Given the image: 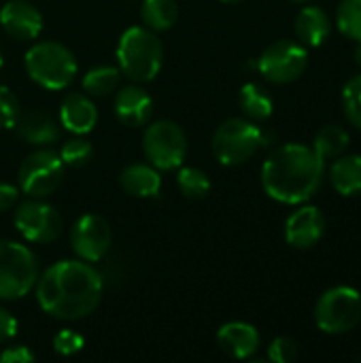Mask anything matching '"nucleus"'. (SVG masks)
I'll use <instances>...</instances> for the list:
<instances>
[{
  "mask_svg": "<svg viewBox=\"0 0 361 363\" xmlns=\"http://www.w3.org/2000/svg\"><path fill=\"white\" fill-rule=\"evenodd\" d=\"M332 32L330 15L315 4L304 6L296 17V34L304 47H321Z\"/></svg>",
  "mask_w": 361,
  "mask_h": 363,
  "instance_id": "19",
  "label": "nucleus"
},
{
  "mask_svg": "<svg viewBox=\"0 0 361 363\" xmlns=\"http://www.w3.org/2000/svg\"><path fill=\"white\" fill-rule=\"evenodd\" d=\"M291 2H311V0H291Z\"/></svg>",
  "mask_w": 361,
  "mask_h": 363,
  "instance_id": "39",
  "label": "nucleus"
},
{
  "mask_svg": "<svg viewBox=\"0 0 361 363\" xmlns=\"http://www.w3.org/2000/svg\"><path fill=\"white\" fill-rule=\"evenodd\" d=\"M0 26L15 40H34L43 30V15L28 0H9L0 9Z\"/></svg>",
  "mask_w": 361,
  "mask_h": 363,
  "instance_id": "13",
  "label": "nucleus"
},
{
  "mask_svg": "<svg viewBox=\"0 0 361 363\" xmlns=\"http://www.w3.org/2000/svg\"><path fill=\"white\" fill-rule=\"evenodd\" d=\"M34 362V353L23 347V345H15L9 347L0 353V363H30Z\"/></svg>",
  "mask_w": 361,
  "mask_h": 363,
  "instance_id": "33",
  "label": "nucleus"
},
{
  "mask_svg": "<svg viewBox=\"0 0 361 363\" xmlns=\"http://www.w3.org/2000/svg\"><path fill=\"white\" fill-rule=\"evenodd\" d=\"M64 162L60 153L51 149H38L30 153L19 166V189L28 198L51 196L64 179Z\"/></svg>",
  "mask_w": 361,
  "mask_h": 363,
  "instance_id": "10",
  "label": "nucleus"
},
{
  "mask_svg": "<svg viewBox=\"0 0 361 363\" xmlns=\"http://www.w3.org/2000/svg\"><path fill=\"white\" fill-rule=\"evenodd\" d=\"M315 321L330 336L355 330L361 321V294L347 285L328 289L315 306Z\"/></svg>",
  "mask_w": 361,
  "mask_h": 363,
  "instance_id": "7",
  "label": "nucleus"
},
{
  "mask_svg": "<svg viewBox=\"0 0 361 363\" xmlns=\"http://www.w3.org/2000/svg\"><path fill=\"white\" fill-rule=\"evenodd\" d=\"M179 17V9L174 0H143L140 19L145 28L153 32H164L174 26Z\"/></svg>",
  "mask_w": 361,
  "mask_h": 363,
  "instance_id": "23",
  "label": "nucleus"
},
{
  "mask_svg": "<svg viewBox=\"0 0 361 363\" xmlns=\"http://www.w3.org/2000/svg\"><path fill=\"white\" fill-rule=\"evenodd\" d=\"M347 147H349V132L343 125H338V123H328V125H323L315 134L313 149L317 151V155L323 162L336 160L338 155L345 153Z\"/></svg>",
  "mask_w": 361,
  "mask_h": 363,
  "instance_id": "24",
  "label": "nucleus"
},
{
  "mask_svg": "<svg viewBox=\"0 0 361 363\" xmlns=\"http://www.w3.org/2000/svg\"><path fill=\"white\" fill-rule=\"evenodd\" d=\"M15 228L30 242H53L62 234L64 221L51 204L32 198L17 206Z\"/></svg>",
  "mask_w": 361,
  "mask_h": 363,
  "instance_id": "11",
  "label": "nucleus"
},
{
  "mask_svg": "<svg viewBox=\"0 0 361 363\" xmlns=\"http://www.w3.org/2000/svg\"><path fill=\"white\" fill-rule=\"evenodd\" d=\"M113 242L111 225L100 215H83L77 219L70 232V245L79 259L83 262H100Z\"/></svg>",
  "mask_w": 361,
  "mask_h": 363,
  "instance_id": "12",
  "label": "nucleus"
},
{
  "mask_svg": "<svg viewBox=\"0 0 361 363\" xmlns=\"http://www.w3.org/2000/svg\"><path fill=\"white\" fill-rule=\"evenodd\" d=\"M117 62L121 74L134 83L153 81L164 64V47L153 30L132 26L119 36Z\"/></svg>",
  "mask_w": 361,
  "mask_h": 363,
  "instance_id": "3",
  "label": "nucleus"
},
{
  "mask_svg": "<svg viewBox=\"0 0 361 363\" xmlns=\"http://www.w3.org/2000/svg\"><path fill=\"white\" fill-rule=\"evenodd\" d=\"M83 347H85L83 336L77 334V332H72V330H62V332H57L55 338H53V349H55V353L62 355V357L77 355Z\"/></svg>",
  "mask_w": 361,
  "mask_h": 363,
  "instance_id": "32",
  "label": "nucleus"
},
{
  "mask_svg": "<svg viewBox=\"0 0 361 363\" xmlns=\"http://www.w3.org/2000/svg\"><path fill=\"white\" fill-rule=\"evenodd\" d=\"M60 121L72 134H87L98 121V108L85 94H68L60 106Z\"/></svg>",
  "mask_w": 361,
  "mask_h": 363,
  "instance_id": "18",
  "label": "nucleus"
},
{
  "mask_svg": "<svg viewBox=\"0 0 361 363\" xmlns=\"http://www.w3.org/2000/svg\"><path fill=\"white\" fill-rule=\"evenodd\" d=\"M91 155H94V147H91V143L81 138V134H77L74 138H68L60 149V157H62L64 166H68V168L85 166L91 160Z\"/></svg>",
  "mask_w": 361,
  "mask_h": 363,
  "instance_id": "28",
  "label": "nucleus"
},
{
  "mask_svg": "<svg viewBox=\"0 0 361 363\" xmlns=\"http://www.w3.org/2000/svg\"><path fill=\"white\" fill-rule=\"evenodd\" d=\"M355 62L361 68V40H357V47H355Z\"/></svg>",
  "mask_w": 361,
  "mask_h": 363,
  "instance_id": "36",
  "label": "nucleus"
},
{
  "mask_svg": "<svg viewBox=\"0 0 361 363\" xmlns=\"http://www.w3.org/2000/svg\"><path fill=\"white\" fill-rule=\"evenodd\" d=\"M26 72L45 89H64L77 74V60L68 47L55 40H43L26 51Z\"/></svg>",
  "mask_w": 361,
  "mask_h": 363,
  "instance_id": "4",
  "label": "nucleus"
},
{
  "mask_svg": "<svg viewBox=\"0 0 361 363\" xmlns=\"http://www.w3.org/2000/svg\"><path fill=\"white\" fill-rule=\"evenodd\" d=\"M309 66V51L302 43L283 38L268 45L262 55L255 62V68L260 74L274 83V85H287L298 81Z\"/></svg>",
  "mask_w": 361,
  "mask_h": 363,
  "instance_id": "8",
  "label": "nucleus"
},
{
  "mask_svg": "<svg viewBox=\"0 0 361 363\" xmlns=\"http://www.w3.org/2000/svg\"><path fill=\"white\" fill-rule=\"evenodd\" d=\"M38 281V262L34 253L15 240H0V300H19L28 296Z\"/></svg>",
  "mask_w": 361,
  "mask_h": 363,
  "instance_id": "6",
  "label": "nucleus"
},
{
  "mask_svg": "<svg viewBox=\"0 0 361 363\" xmlns=\"http://www.w3.org/2000/svg\"><path fill=\"white\" fill-rule=\"evenodd\" d=\"M0 68H2V49H0Z\"/></svg>",
  "mask_w": 361,
  "mask_h": 363,
  "instance_id": "38",
  "label": "nucleus"
},
{
  "mask_svg": "<svg viewBox=\"0 0 361 363\" xmlns=\"http://www.w3.org/2000/svg\"><path fill=\"white\" fill-rule=\"evenodd\" d=\"M326 232V217L317 206H300L285 221V240L294 249L315 247Z\"/></svg>",
  "mask_w": 361,
  "mask_h": 363,
  "instance_id": "14",
  "label": "nucleus"
},
{
  "mask_svg": "<svg viewBox=\"0 0 361 363\" xmlns=\"http://www.w3.org/2000/svg\"><path fill=\"white\" fill-rule=\"evenodd\" d=\"M19 200V189L11 183H0V213L11 211Z\"/></svg>",
  "mask_w": 361,
  "mask_h": 363,
  "instance_id": "35",
  "label": "nucleus"
},
{
  "mask_svg": "<svg viewBox=\"0 0 361 363\" xmlns=\"http://www.w3.org/2000/svg\"><path fill=\"white\" fill-rule=\"evenodd\" d=\"M221 2H228V4H234V2H243V0H221Z\"/></svg>",
  "mask_w": 361,
  "mask_h": 363,
  "instance_id": "37",
  "label": "nucleus"
},
{
  "mask_svg": "<svg viewBox=\"0 0 361 363\" xmlns=\"http://www.w3.org/2000/svg\"><path fill=\"white\" fill-rule=\"evenodd\" d=\"M217 342L221 351L234 359H249L257 353L260 349V332L245 321H230L219 328L217 332Z\"/></svg>",
  "mask_w": 361,
  "mask_h": 363,
  "instance_id": "15",
  "label": "nucleus"
},
{
  "mask_svg": "<svg viewBox=\"0 0 361 363\" xmlns=\"http://www.w3.org/2000/svg\"><path fill=\"white\" fill-rule=\"evenodd\" d=\"M177 185L181 189V194L189 200H202L209 196L211 191V181L206 177V172H202L200 168H183L177 177Z\"/></svg>",
  "mask_w": 361,
  "mask_h": 363,
  "instance_id": "26",
  "label": "nucleus"
},
{
  "mask_svg": "<svg viewBox=\"0 0 361 363\" xmlns=\"http://www.w3.org/2000/svg\"><path fill=\"white\" fill-rule=\"evenodd\" d=\"M264 147V132L255 121L232 117L213 134V153L223 166H240Z\"/></svg>",
  "mask_w": 361,
  "mask_h": 363,
  "instance_id": "5",
  "label": "nucleus"
},
{
  "mask_svg": "<svg viewBox=\"0 0 361 363\" xmlns=\"http://www.w3.org/2000/svg\"><path fill=\"white\" fill-rule=\"evenodd\" d=\"M13 128L26 143L36 145V147L51 145L60 138V128L53 121V117L38 108L21 111Z\"/></svg>",
  "mask_w": 361,
  "mask_h": 363,
  "instance_id": "17",
  "label": "nucleus"
},
{
  "mask_svg": "<svg viewBox=\"0 0 361 363\" xmlns=\"http://www.w3.org/2000/svg\"><path fill=\"white\" fill-rule=\"evenodd\" d=\"M343 108L351 125L361 130V74H355L347 81L343 89Z\"/></svg>",
  "mask_w": 361,
  "mask_h": 363,
  "instance_id": "29",
  "label": "nucleus"
},
{
  "mask_svg": "<svg viewBox=\"0 0 361 363\" xmlns=\"http://www.w3.org/2000/svg\"><path fill=\"white\" fill-rule=\"evenodd\" d=\"M19 113H21V106H19V100L15 98V94L9 87L0 85V128L2 130L13 128Z\"/></svg>",
  "mask_w": 361,
  "mask_h": 363,
  "instance_id": "30",
  "label": "nucleus"
},
{
  "mask_svg": "<svg viewBox=\"0 0 361 363\" xmlns=\"http://www.w3.org/2000/svg\"><path fill=\"white\" fill-rule=\"evenodd\" d=\"M330 181L345 198L361 196V155H338L330 166Z\"/></svg>",
  "mask_w": 361,
  "mask_h": 363,
  "instance_id": "21",
  "label": "nucleus"
},
{
  "mask_svg": "<svg viewBox=\"0 0 361 363\" xmlns=\"http://www.w3.org/2000/svg\"><path fill=\"white\" fill-rule=\"evenodd\" d=\"M115 115L128 128L145 125L153 115V100L147 89L138 85L121 87L115 96Z\"/></svg>",
  "mask_w": 361,
  "mask_h": 363,
  "instance_id": "16",
  "label": "nucleus"
},
{
  "mask_svg": "<svg viewBox=\"0 0 361 363\" xmlns=\"http://www.w3.org/2000/svg\"><path fill=\"white\" fill-rule=\"evenodd\" d=\"M119 183L126 194L134 198H155L162 189V177L155 166L130 164L121 170Z\"/></svg>",
  "mask_w": 361,
  "mask_h": 363,
  "instance_id": "20",
  "label": "nucleus"
},
{
  "mask_svg": "<svg viewBox=\"0 0 361 363\" xmlns=\"http://www.w3.org/2000/svg\"><path fill=\"white\" fill-rule=\"evenodd\" d=\"M121 70L117 66H94L83 77V87L89 96H109L119 87Z\"/></svg>",
  "mask_w": 361,
  "mask_h": 363,
  "instance_id": "25",
  "label": "nucleus"
},
{
  "mask_svg": "<svg viewBox=\"0 0 361 363\" xmlns=\"http://www.w3.org/2000/svg\"><path fill=\"white\" fill-rule=\"evenodd\" d=\"M298 342L287 338V336H279L270 342L268 347V359L274 363H291L298 359Z\"/></svg>",
  "mask_w": 361,
  "mask_h": 363,
  "instance_id": "31",
  "label": "nucleus"
},
{
  "mask_svg": "<svg viewBox=\"0 0 361 363\" xmlns=\"http://www.w3.org/2000/svg\"><path fill=\"white\" fill-rule=\"evenodd\" d=\"M17 334V319L0 306V345L9 342Z\"/></svg>",
  "mask_w": 361,
  "mask_h": 363,
  "instance_id": "34",
  "label": "nucleus"
},
{
  "mask_svg": "<svg viewBox=\"0 0 361 363\" xmlns=\"http://www.w3.org/2000/svg\"><path fill=\"white\" fill-rule=\"evenodd\" d=\"M143 151L157 170H174L187 155V138L181 125L168 119L153 121L143 136Z\"/></svg>",
  "mask_w": 361,
  "mask_h": 363,
  "instance_id": "9",
  "label": "nucleus"
},
{
  "mask_svg": "<svg viewBox=\"0 0 361 363\" xmlns=\"http://www.w3.org/2000/svg\"><path fill=\"white\" fill-rule=\"evenodd\" d=\"M238 102L243 113L251 119V121H266L272 111H274V102L272 96L268 94V89L260 83H245L240 87L238 94Z\"/></svg>",
  "mask_w": 361,
  "mask_h": 363,
  "instance_id": "22",
  "label": "nucleus"
},
{
  "mask_svg": "<svg viewBox=\"0 0 361 363\" xmlns=\"http://www.w3.org/2000/svg\"><path fill=\"white\" fill-rule=\"evenodd\" d=\"M104 281L89 262L62 259L36 281L38 306L53 319L79 321L91 315L102 300Z\"/></svg>",
  "mask_w": 361,
  "mask_h": 363,
  "instance_id": "1",
  "label": "nucleus"
},
{
  "mask_svg": "<svg viewBox=\"0 0 361 363\" xmlns=\"http://www.w3.org/2000/svg\"><path fill=\"white\" fill-rule=\"evenodd\" d=\"M336 26L347 38L361 40V0H340L336 11Z\"/></svg>",
  "mask_w": 361,
  "mask_h": 363,
  "instance_id": "27",
  "label": "nucleus"
},
{
  "mask_svg": "<svg viewBox=\"0 0 361 363\" xmlns=\"http://www.w3.org/2000/svg\"><path fill=\"white\" fill-rule=\"evenodd\" d=\"M326 162L313 147L287 143L274 149L262 166L264 191L281 204H302L321 187Z\"/></svg>",
  "mask_w": 361,
  "mask_h": 363,
  "instance_id": "2",
  "label": "nucleus"
}]
</instances>
